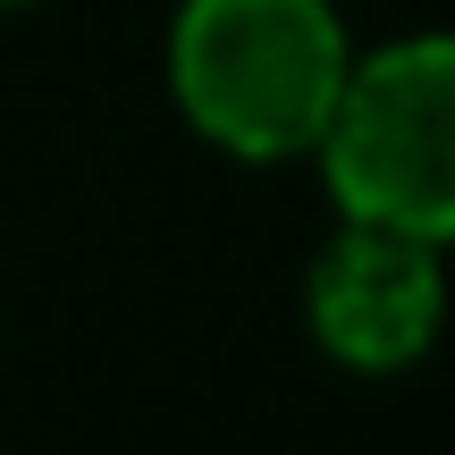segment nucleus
Listing matches in <instances>:
<instances>
[{"label":"nucleus","instance_id":"nucleus-4","mask_svg":"<svg viewBox=\"0 0 455 455\" xmlns=\"http://www.w3.org/2000/svg\"><path fill=\"white\" fill-rule=\"evenodd\" d=\"M0 9H9V0H0Z\"/></svg>","mask_w":455,"mask_h":455},{"label":"nucleus","instance_id":"nucleus-2","mask_svg":"<svg viewBox=\"0 0 455 455\" xmlns=\"http://www.w3.org/2000/svg\"><path fill=\"white\" fill-rule=\"evenodd\" d=\"M321 161L346 220L447 244L455 236V34H413V43H388L363 68H346V93L321 127Z\"/></svg>","mask_w":455,"mask_h":455},{"label":"nucleus","instance_id":"nucleus-1","mask_svg":"<svg viewBox=\"0 0 455 455\" xmlns=\"http://www.w3.org/2000/svg\"><path fill=\"white\" fill-rule=\"evenodd\" d=\"M169 68L186 118L212 144L244 161H287L321 144L346 93V34L329 0H186Z\"/></svg>","mask_w":455,"mask_h":455},{"label":"nucleus","instance_id":"nucleus-3","mask_svg":"<svg viewBox=\"0 0 455 455\" xmlns=\"http://www.w3.org/2000/svg\"><path fill=\"white\" fill-rule=\"evenodd\" d=\"M439 312H447L439 261H430V244L405 236V228L355 220L312 261V329H321V346L338 363H355V371H396V363H413L439 338Z\"/></svg>","mask_w":455,"mask_h":455}]
</instances>
